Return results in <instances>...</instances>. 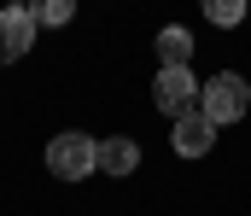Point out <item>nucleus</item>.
<instances>
[{"instance_id": "20e7f679", "label": "nucleus", "mask_w": 251, "mask_h": 216, "mask_svg": "<svg viewBox=\"0 0 251 216\" xmlns=\"http://www.w3.org/2000/svg\"><path fill=\"white\" fill-rule=\"evenodd\" d=\"M35 47V18L29 6H0V65H18Z\"/></svg>"}, {"instance_id": "423d86ee", "label": "nucleus", "mask_w": 251, "mask_h": 216, "mask_svg": "<svg viewBox=\"0 0 251 216\" xmlns=\"http://www.w3.org/2000/svg\"><path fill=\"white\" fill-rule=\"evenodd\" d=\"M193 65V35L181 24H164L158 29V71H187Z\"/></svg>"}, {"instance_id": "39448f33", "label": "nucleus", "mask_w": 251, "mask_h": 216, "mask_svg": "<svg viewBox=\"0 0 251 216\" xmlns=\"http://www.w3.org/2000/svg\"><path fill=\"white\" fill-rule=\"evenodd\" d=\"M170 146H176L181 158H204V152L216 146V123H210L204 111H187V117H176V129H170Z\"/></svg>"}, {"instance_id": "f03ea898", "label": "nucleus", "mask_w": 251, "mask_h": 216, "mask_svg": "<svg viewBox=\"0 0 251 216\" xmlns=\"http://www.w3.org/2000/svg\"><path fill=\"white\" fill-rule=\"evenodd\" d=\"M47 169L59 175V181H82V175H94L100 169V141H88V135H53L47 141Z\"/></svg>"}, {"instance_id": "1a4fd4ad", "label": "nucleus", "mask_w": 251, "mask_h": 216, "mask_svg": "<svg viewBox=\"0 0 251 216\" xmlns=\"http://www.w3.org/2000/svg\"><path fill=\"white\" fill-rule=\"evenodd\" d=\"M204 18H210L216 29H234V24L246 18V0H204Z\"/></svg>"}, {"instance_id": "7ed1b4c3", "label": "nucleus", "mask_w": 251, "mask_h": 216, "mask_svg": "<svg viewBox=\"0 0 251 216\" xmlns=\"http://www.w3.org/2000/svg\"><path fill=\"white\" fill-rule=\"evenodd\" d=\"M199 82H193V71H158V82H152V105L164 111V117H187V111H199Z\"/></svg>"}, {"instance_id": "f257e3e1", "label": "nucleus", "mask_w": 251, "mask_h": 216, "mask_svg": "<svg viewBox=\"0 0 251 216\" xmlns=\"http://www.w3.org/2000/svg\"><path fill=\"white\" fill-rule=\"evenodd\" d=\"M199 111L222 129V123H240L251 111V82L246 76H234V71H222V76H210L204 82V94H199Z\"/></svg>"}, {"instance_id": "6e6552de", "label": "nucleus", "mask_w": 251, "mask_h": 216, "mask_svg": "<svg viewBox=\"0 0 251 216\" xmlns=\"http://www.w3.org/2000/svg\"><path fill=\"white\" fill-rule=\"evenodd\" d=\"M29 18H35V29H64L76 18V0H29Z\"/></svg>"}, {"instance_id": "0eeeda50", "label": "nucleus", "mask_w": 251, "mask_h": 216, "mask_svg": "<svg viewBox=\"0 0 251 216\" xmlns=\"http://www.w3.org/2000/svg\"><path fill=\"white\" fill-rule=\"evenodd\" d=\"M100 169H105V175H134V169H140V146L128 141V135L100 141Z\"/></svg>"}]
</instances>
